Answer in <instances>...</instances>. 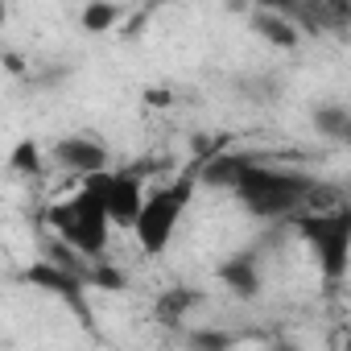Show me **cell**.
<instances>
[{"instance_id":"cell-19","label":"cell","mask_w":351,"mask_h":351,"mask_svg":"<svg viewBox=\"0 0 351 351\" xmlns=\"http://www.w3.org/2000/svg\"><path fill=\"white\" fill-rule=\"evenodd\" d=\"M269 351H302V347H298V339H285V335H277Z\"/></svg>"},{"instance_id":"cell-20","label":"cell","mask_w":351,"mask_h":351,"mask_svg":"<svg viewBox=\"0 0 351 351\" xmlns=\"http://www.w3.org/2000/svg\"><path fill=\"white\" fill-rule=\"evenodd\" d=\"M9 21V9H5V0H0V25H5Z\"/></svg>"},{"instance_id":"cell-2","label":"cell","mask_w":351,"mask_h":351,"mask_svg":"<svg viewBox=\"0 0 351 351\" xmlns=\"http://www.w3.org/2000/svg\"><path fill=\"white\" fill-rule=\"evenodd\" d=\"M46 219H50V228H54V236H58L62 248H71L83 261H104L108 240H112V223H108V215H104V207H99L95 195H87L79 186L71 199L54 203L46 211Z\"/></svg>"},{"instance_id":"cell-7","label":"cell","mask_w":351,"mask_h":351,"mask_svg":"<svg viewBox=\"0 0 351 351\" xmlns=\"http://www.w3.org/2000/svg\"><path fill=\"white\" fill-rule=\"evenodd\" d=\"M21 281L34 285V289H42V293H50V298H58V302H66L79 318H91V310H87V285L75 273H66V269H58L50 261H38V265H29L21 273Z\"/></svg>"},{"instance_id":"cell-12","label":"cell","mask_w":351,"mask_h":351,"mask_svg":"<svg viewBox=\"0 0 351 351\" xmlns=\"http://www.w3.org/2000/svg\"><path fill=\"white\" fill-rule=\"evenodd\" d=\"M310 120H314V128H318V136H326V141H347L351 136V108L347 104H339V99H326V104H318L314 112H310Z\"/></svg>"},{"instance_id":"cell-10","label":"cell","mask_w":351,"mask_h":351,"mask_svg":"<svg viewBox=\"0 0 351 351\" xmlns=\"http://www.w3.org/2000/svg\"><path fill=\"white\" fill-rule=\"evenodd\" d=\"M248 25H252V34H256L265 46H273V50H298V42H302V29H298L281 9H252Z\"/></svg>"},{"instance_id":"cell-17","label":"cell","mask_w":351,"mask_h":351,"mask_svg":"<svg viewBox=\"0 0 351 351\" xmlns=\"http://www.w3.org/2000/svg\"><path fill=\"white\" fill-rule=\"evenodd\" d=\"M145 104L149 108H169L173 104V91L169 87H145Z\"/></svg>"},{"instance_id":"cell-8","label":"cell","mask_w":351,"mask_h":351,"mask_svg":"<svg viewBox=\"0 0 351 351\" xmlns=\"http://www.w3.org/2000/svg\"><path fill=\"white\" fill-rule=\"evenodd\" d=\"M248 161H252L248 153H236V149H215L211 157H203V161L195 165V182L215 186V191H232V186L240 182V173H244V165H248Z\"/></svg>"},{"instance_id":"cell-18","label":"cell","mask_w":351,"mask_h":351,"mask_svg":"<svg viewBox=\"0 0 351 351\" xmlns=\"http://www.w3.org/2000/svg\"><path fill=\"white\" fill-rule=\"evenodd\" d=\"M5 71H9V75H25V58H17V54H5Z\"/></svg>"},{"instance_id":"cell-16","label":"cell","mask_w":351,"mask_h":351,"mask_svg":"<svg viewBox=\"0 0 351 351\" xmlns=\"http://www.w3.org/2000/svg\"><path fill=\"white\" fill-rule=\"evenodd\" d=\"M9 165L13 173H25V178H34V173L46 169V157H42V145L38 141H21L13 153H9Z\"/></svg>"},{"instance_id":"cell-11","label":"cell","mask_w":351,"mask_h":351,"mask_svg":"<svg viewBox=\"0 0 351 351\" xmlns=\"http://www.w3.org/2000/svg\"><path fill=\"white\" fill-rule=\"evenodd\" d=\"M203 302H207L203 289H195V285H173V289H165L161 298H153V318H157L161 326H182L186 314L199 310Z\"/></svg>"},{"instance_id":"cell-1","label":"cell","mask_w":351,"mask_h":351,"mask_svg":"<svg viewBox=\"0 0 351 351\" xmlns=\"http://www.w3.org/2000/svg\"><path fill=\"white\" fill-rule=\"evenodd\" d=\"M314 173L306 169H281V165H261L256 157L244 165L240 182L232 186V195L240 199V207L252 219H293L306 207V195L314 191Z\"/></svg>"},{"instance_id":"cell-3","label":"cell","mask_w":351,"mask_h":351,"mask_svg":"<svg viewBox=\"0 0 351 351\" xmlns=\"http://www.w3.org/2000/svg\"><path fill=\"white\" fill-rule=\"evenodd\" d=\"M191 195H195V169L182 173V178H173V182H165V186L145 191L141 215L132 223V236H136L145 256H161L173 244V232H178V219H182Z\"/></svg>"},{"instance_id":"cell-15","label":"cell","mask_w":351,"mask_h":351,"mask_svg":"<svg viewBox=\"0 0 351 351\" xmlns=\"http://www.w3.org/2000/svg\"><path fill=\"white\" fill-rule=\"evenodd\" d=\"M236 91H240L248 104H273V99L281 95V83H277L273 75H248V79L236 83Z\"/></svg>"},{"instance_id":"cell-9","label":"cell","mask_w":351,"mask_h":351,"mask_svg":"<svg viewBox=\"0 0 351 351\" xmlns=\"http://www.w3.org/2000/svg\"><path fill=\"white\" fill-rule=\"evenodd\" d=\"M219 281H223V289H232V293L244 298V302L261 298V285H265V277H261V256H256V252H236V256H228V261L219 265Z\"/></svg>"},{"instance_id":"cell-13","label":"cell","mask_w":351,"mask_h":351,"mask_svg":"<svg viewBox=\"0 0 351 351\" xmlns=\"http://www.w3.org/2000/svg\"><path fill=\"white\" fill-rule=\"evenodd\" d=\"M124 17H128V9L124 5H112V0H91V5L79 13V25H83V34H112L116 25H124Z\"/></svg>"},{"instance_id":"cell-4","label":"cell","mask_w":351,"mask_h":351,"mask_svg":"<svg viewBox=\"0 0 351 351\" xmlns=\"http://www.w3.org/2000/svg\"><path fill=\"white\" fill-rule=\"evenodd\" d=\"M293 228L314 248V256L322 265V277L326 281H343L347 248H351V215H347V207L326 211V215H293Z\"/></svg>"},{"instance_id":"cell-6","label":"cell","mask_w":351,"mask_h":351,"mask_svg":"<svg viewBox=\"0 0 351 351\" xmlns=\"http://www.w3.org/2000/svg\"><path fill=\"white\" fill-rule=\"evenodd\" d=\"M50 157H54V165H58L62 173H75V178H91V173H108V169H112L108 145L95 141L91 132H75V136L54 141Z\"/></svg>"},{"instance_id":"cell-14","label":"cell","mask_w":351,"mask_h":351,"mask_svg":"<svg viewBox=\"0 0 351 351\" xmlns=\"http://www.w3.org/2000/svg\"><path fill=\"white\" fill-rule=\"evenodd\" d=\"M236 335L232 330H215V326H195L186 330V351H232Z\"/></svg>"},{"instance_id":"cell-5","label":"cell","mask_w":351,"mask_h":351,"mask_svg":"<svg viewBox=\"0 0 351 351\" xmlns=\"http://www.w3.org/2000/svg\"><path fill=\"white\" fill-rule=\"evenodd\" d=\"M83 191L99 199V207H104L112 228L132 232L149 186H145V178H136L132 169H108V173H91V178H83Z\"/></svg>"}]
</instances>
